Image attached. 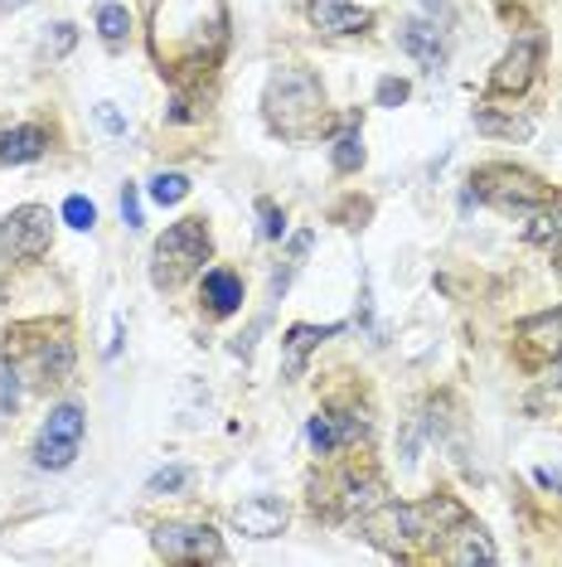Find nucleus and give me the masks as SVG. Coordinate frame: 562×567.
Masks as SVG:
<instances>
[{"instance_id":"7ed1b4c3","label":"nucleus","mask_w":562,"mask_h":567,"mask_svg":"<svg viewBox=\"0 0 562 567\" xmlns=\"http://www.w3.org/2000/svg\"><path fill=\"white\" fill-rule=\"evenodd\" d=\"M204 262H209V228H204V218H180V224L165 228L156 252H150V281L160 291H175Z\"/></svg>"},{"instance_id":"0eeeda50","label":"nucleus","mask_w":562,"mask_h":567,"mask_svg":"<svg viewBox=\"0 0 562 567\" xmlns=\"http://www.w3.org/2000/svg\"><path fill=\"white\" fill-rule=\"evenodd\" d=\"M150 544L165 563H223V538L209 524H160Z\"/></svg>"},{"instance_id":"b1692460","label":"nucleus","mask_w":562,"mask_h":567,"mask_svg":"<svg viewBox=\"0 0 562 567\" xmlns=\"http://www.w3.org/2000/svg\"><path fill=\"white\" fill-rule=\"evenodd\" d=\"M20 408V373H15V364H6L0 369V412H15Z\"/></svg>"},{"instance_id":"2eb2a0df","label":"nucleus","mask_w":562,"mask_h":567,"mask_svg":"<svg viewBox=\"0 0 562 567\" xmlns=\"http://www.w3.org/2000/svg\"><path fill=\"white\" fill-rule=\"evenodd\" d=\"M204 301H209L214 316H233L242 306V277L228 272V267H214V272H204Z\"/></svg>"},{"instance_id":"6e6552de","label":"nucleus","mask_w":562,"mask_h":567,"mask_svg":"<svg viewBox=\"0 0 562 567\" xmlns=\"http://www.w3.org/2000/svg\"><path fill=\"white\" fill-rule=\"evenodd\" d=\"M360 436H368V422L360 412H315V417L305 422V442L321 451V456H335L340 446L360 442Z\"/></svg>"},{"instance_id":"4468645a","label":"nucleus","mask_w":562,"mask_h":567,"mask_svg":"<svg viewBox=\"0 0 562 567\" xmlns=\"http://www.w3.org/2000/svg\"><path fill=\"white\" fill-rule=\"evenodd\" d=\"M519 334H523V344H529L539 359H562V306H558V311H548V316L523 320Z\"/></svg>"},{"instance_id":"f8f14e48","label":"nucleus","mask_w":562,"mask_h":567,"mask_svg":"<svg viewBox=\"0 0 562 567\" xmlns=\"http://www.w3.org/2000/svg\"><path fill=\"white\" fill-rule=\"evenodd\" d=\"M233 528L248 538H277L287 528V505L277 495H248L242 505H233Z\"/></svg>"},{"instance_id":"412c9836","label":"nucleus","mask_w":562,"mask_h":567,"mask_svg":"<svg viewBox=\"0 0 562 567\" xmlns=\"http://www.w3.org/2000/svg\"><path fill=\"white\" fill-rule=\"evenodd\" d=\"M185 195H189V179L180 171H165V175L150 179V199H156L160 209H165V204H180Z\"/></svg>"},{"instance_id":"393cba45","label":"nucleus","mask_w":562,"mask_h":567,"mask_svg":"<svg viewBox=\"0 0 562 567\" xmlns=\"http://www.w3.org/2000/svg\"><path fill=\"white\" fill-rule=\"evenodd\" d=\"M476 126L480 132H495V136H514V141L529 136V122H500V117H490V112H476Z\"/></svg>"},{"instance_id":"a878e982","label":"nucleus","mask_w":562,"mask_h":567,"mask_svg":"<svg viewBox=\"0 0 562 567\" xmlns=\"http://www.w3.org/2000/svg\"><path fill=\"white\" fill-rule=\"evenodd\" d=\"M258 214H262V238H281V234H287V214H281L272 199H262Z\"/></svg>"},{"instance_id":"f03ea898","label":"nucleus","mask_w":562,"mask_h":567,"mask_svg":"<svg viewBox=\"0 0 562 567\" xmlns=\"http://www.w3.org/2000/svg\"><path fill=\"white\" fill-rule=\"evenodd\" d=\"M262 112H267V126L287 141H311L330 126L325 87L311 69H277L272 79H267Z\"/></svg>"},{"instance_id":"1a4fd4ad","label":"nucleus","mask_w":562,"mask_h":567,"mask_svg":"<svg viewBox=\"0 0 562 567\" xmlns=\"http://www.w3.org/2000/svg\"><path fill=\"white\" fill-rule=\"evenodd\" d=\"M305 16H311L315 30L335 34V40H344V34H364L368 24H374V10L350 6V0H305Z\"/></svg>"},{"instance_id":"7c9ffc66","label":"nucleus","mask_w":562,"mask_h":567,"mask_svg":"<svg viewBox=\"0 0 562 567\" xmlns=\"http://www.w3.org/2000/svg\"><path fill=\"white\" fill-rule=\"evenodd\" d=\"M54 49H59V54H63V49H73V24H54Z\"/></svg>"},{"instance_id":"20e7f679","label":"nucleus","mask_w":562,"mask_h":567,"mask_svg":"<svg viewBox=\"0 0 562 567\" xmlns=\"http://www.w3.org/2000/svg\"><path fill=\"white\" fill-rule=\"evenodd\" d=\"M470 185H476V195H480V199H490L495 209H504V214L539 209V204L553 199L539 175L514 171V165H485V171H480L476 179H470Z\"/></svg>"},{"instance_id":"aec40b11","label":"nucleus","mask_w":562,"mask_h":567,"mask_svg":"<svg viewBox=\"0 0 562 567\" xmlns=\"http://www.w3.org/2000/svg\"><path fill=\"white\" fill-rule=\"evenodd\" d=\"M360 165H364V136H360V126H344V132L335 136V171L354 175Z\"/></svg>"},{"instance_id":"a211bd4d","label":"nucleus","mask_w":562,"mask_h":567,"mask_svg":"<svg viewBox=\"0 0 562 567\" xmlns=\"http://www.w3.org/2000/svg\"><path fill=\"white\" fill-rule=\"evenodd\" d=\"M93 20H97V34L107 49H122L126 34H132V16H126V6H117V0H102L93 10Z\"/></svg>"},{"instance_id":"9b49d317","label":"nucleus","mask_w":562,"mask_h":567,"mask_svg":"<svg viewBox=\"0 0 562 567\" xmlns=\"http://www.w3.org/2000/svg\"><path fill=\"white\" fill-rule=\"evenodd\" d=\"M539 59H543V49L539 40H519L509 54L500 59V69L490 73V93H523V87L533 83V73H539Z\"/></svg>"},{"instance_id":"c85d7f7f","label":"nucleus","mask_w":562,"mask_h":567,"mask_svg":"<svg viewBox=\"0 0 562 567\" xmlns=\"http://www.w3.org/2000/svg\"><path fill=\"white\" fill-rule=\"evenodd\" d=\"M122 218H126V228H140V199H136V185H126V189H122Z\"/></svg>"},{"instance_id":"423d86ee","label":"nucleus","mask_w":562,"mask_h":567,"mask_svg":"<svg viewBox=\"0 0 562 567\" xmlns=\"http://www.w3.org/2000/svg\"><path fill=\"white\" fill-rule=\"evenodd\" d=\"M79 446H83V408L59 403V408L44 417V427H40V442H34V466H40V471H63V466H73Z\"/></svg>"},{"instance_id":"f257e3e1","label":"nucleus","mask_w":562,"mask_h":567,"mask_svg":"<svg viewBox=\"0 0 562 567\" xmlns=\"http://www.w3.org/2000/svg\"><path fill=\"white\" fill-rule=\"evenodd\" d=\"M223 0H160L156 6V59L170 73L204 69L223 49Z\"/></svg>"},{"instance_id":"5701e85b","label":"nucleus","mask_w":562,"mask_h":567,"mask_svg":"<svg viewBox=\"0 0 562 567\" xmlns=\"http://www.w3.org/2000/svg\"><path fill=\"white\" fill-rule=\"evenodd\" d=\"M195 475H189L185 466H170V471H156L150 475V485H146V495H175V489H185Z\"/></svg>"},{"instance_id":"bb28decb","label":"nucleus","mask_w":562,"mask_h":567,"mask_svg":"<svg viewBox=\"0 0 562 567\" xmlns=\"http://www.w3.org/2000/svg\"><path fill=\"white\" fill-rule=\"evenodd\" d=\"M407 93H413V87H407L403 79H383L378 83V107H403Z\"/></svg>"},{"instance_id":"2f4dec72","label":"nucleus","mask_w":562,"mask_h":567,"mask_svg":"<svg viewBox=\"0 0 562 567\" xmlns=\"http://www.w3.org/2000/svg\"><path fill=\"white\" fill-rule=\"evenodd\" d=\"M0 6H10V10H15V6H24V0H0Z\"/></svg>"},{"instance_id":"39448f33","label":"nucleus","mask_w":562,"mask_h":567,"mask_svg":"<svg viewBox=\"0 0 562 567\" xmlns=\"http://www.w3.org/2000/svg\"><path fill=\"white\" fill-rule=\"evenodd\" d=\"M49 238H54V218H49L44 204H20V209H10L6 224H0V267L44 257Z\"/></svg>"},{"instance_id":"dca6fc26","label":"nucleus","mask_w":562,"mask_h":567,"mask_svg":"<svg viewBox=\"0 0 562 567\" xmlns=\"http://www.w3.org/2000/svg\"><path fill=\"white\" fill-rule=\"evenodd\" d=\"M344 326H291L287 330V379H301V369H305V354L315 350L321 340H330V334H340Z\"/></svg>"},{"instance_id":"4be33fe9","label":"nucleus","mask_w":562,"mask_h":567,"mask_svg":"<svg viewBox=\"0 0 562 567\" xmlns=\"http://www.w3.org/2000/svg\"><path fill=\"white\" fill-rule=\"evenodd\" d=\"M63 224L79 228V234H87V228L97 224V204L83 199V195H69V204H63Z\"/></svg>"},{"instance_id":"cd10ccee","label":"nucleus","mask_w":562,"mask_h":567,"mask_svg":"<svg viewBox=\"0 0 562 567\" xmlns=\"http://www.w3.org/2000/svg\"><path fill=\"white\" fill-rule=\"evenodd\" d=\"M97 122H102V132H112V136L126 132V117H122L117 107H112V102H102V107H97Z\"/></svg>"},{"instance_id":"ddd939ff","label":"nucleus","mask_w":562,"mask_h":567,"mask_svg":"<svg viewBox=\"0 0 562 567\" xmlns=\"http://www.w3.org/2000/svg\"><path fill=\"white\" fill-rule=\"evenodd\" d=\"M49 151V132L34 122L24 126H6L0 132V165H24V161H40Z\"/></svg>"},{"instance_id":"9d476101","label":"nucleus","mask_w":562,"mask_h":567,"mask_svg":"<svg viewBox=\"0 0 562 567\" xmlns=\"http://www.w3.org/2000/svg\"><path fill=\"white\" fill-rule=\"evenodd\" d=\"M437 558H446V563H461V567H466V563H495L500 553H495L490 534H485L480 524H470L466 514H461V519L451 524V534H446L441 544H437Z\"/></svg>"},{"instance_id":"c756f323","label":"nucleus","mask_w":562,"mask_h":567,"mask_svg":"<svg viewBox=\"0 0 562 567\" xmlns=\"http://www.w3.org/2000/svg\"><path fill=\"white\" fill-rule=\"evenodd\" d=\"M533 481H539L543 489H558V495H562V471H553V466H543V471H533Z\"/></svg>"},{"instance_id":"f3484780","label":"nucleus","mask_w":562,"mask_h":567,"mask_svg":"<svg viewBox=\"0 0 562 567\" xmlns=\"http://www.w3.org/2000/svg\"><path fill=\"white\" fill-rule=\"evenodd\" d=\"M403 49L422 63V69H441V63H446V40L431 30V24H422V20H413L403 30Z\"/></svg>"},{"instance_id":"6ab92c4d","label":"nucleus","mask_w":562,"mask_h":567,"mask_svg":"<svg viewBox=\"0 0 562 567\" xmlns=\"http://www.w3.org/2000/svg\"><path fill=\"white\" fill-rule=\"evenodd\" d=\"M34 364H40V379L44 383H63L73 373V340H49V344H40Z\"/></svg>"}]
</instances>
